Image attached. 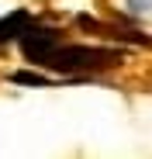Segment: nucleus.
<instances>
[{
    "mask_svg": "<svg viewBox=\"0 0 152 159\" xmlns=\"http://www.w3.org/2000/svg\"><path fill=\"white\" fill-rule=\"evenodd\" d=\"M114 7L128 24L152 35V0H114Z\"/></svg>",
    "mask_w": 152,
    "mask_h": 159,
    "instance_id": "nucleus-3",
    "label": "nucleus"
},
{
    "mask_svg": "<svg viewBox=\"0 0 152 159\" xmlns=\"http://www.w3.org/2000/svg\"><path fill=\"white\" fill-rule=\"evenodd\" d=\"M121 62V52L118 48H100V45H66L59 42L48 59L42 62L45 69H56V73H97V69H111Z\"/></svg>",
    "mask_w": 152,
    "mask_h": 159,
    "instance_id": "nucleus-1",
    "label": "nucleus"
},
{
    "mask_svg": "<svg viewBox=\"0 0 152 159\" xmlns=\"http://www.w3.org/2000/svg\"><path fill=\"white\" fill-rule=\"evenodd\" d=\"M21 52H24V59L42 66L48 59V52H52L59 42H62V31L59 28H42V24H28V28L21 31Z\"/></svg>",
    "mask_w": 152,
    "mask_h": 159,
    "instance_id": "nucleus-2",
    "label": "nucleus"
},
{
    "mask_svg": "<svg viewBox=\"0 0 152 159\" xmlns=\"http://www.w3.org/2000/svg\"><path fill=\"white\" fill-rule=\"evenodd\" d=\"M31 24V14L28 11H14V14H7L4 21H0V48H4L7 42H17L21 38V31Z\"/></svg>",
    "mask_w": 152,
    "mask_h": 159,
    "instance_id": "nucleus-4",
    "label": "nucleus"
}]
</instances>
